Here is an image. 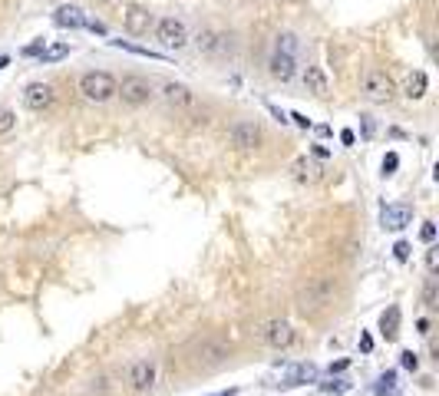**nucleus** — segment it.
Listing matches in <instances>:
<instances>
[{"label": "nucleus", "mask_w": 439, "mask_h": 396, "mask_svg": "<svg viewBox=\"0 0 439 396\" xmlns=\"http://www.w3.org/2000/svg\"><path fill=\"white\" fill-rule=\"evenodd\" d=\"M53 103H57V90H53V83H27L23 86V106L30 109V113H46V109H53Z\"/></svg>", "instance_id": "obj_12"}, {"label": "nucleus", "mask_w": 439, "mask_h": 396, "mask_svg": "<svg viewBox=\"0 0 439 396\" xmlns=\"http://www.w3.org/2000/svg\"><path fill=\"white\" fill-rule=\"evenodd\" d=\"M400 93L406 96V99H413V103L423 99V96L429 93V76L423 73V70H413V73L406 76V86H403Z\"/></svg>", "instance_id": "obj_19"}, {"label": "nucleus", "mask_w": 439, "mask_h": 396, "mask_svg": "<svg viewBox=\"0 0 439 396\" xmlns=\"http://www.w3.org/2000/svg\"><path fill=\"white\" fill-rule=\"evenodd\" d=\"M301 83H304V90L307 93H314V96H324L327 93V73H324V66H304L301 70Z\"/></svg>", "instance_id": "obj_18"}, {"label": "nucleus", "mask_w": 439, "mask_h": 396, "mask_svg": "<svg viewBox=\"0 0 439 396\" xmlns=\"http://www.w3.org/2000/svg\"><path fill=\"white\" fill-rule=\"evenodd\" d=\"M265 109L271 113V119H274L278 126H291V119H287V113H284V109H278L274 103H265Z\"/></svg>", "instance_id": "obj_34"}, {"label": "nucleus", "mask_w": 439, "mask_h": 396, "mask_svg": "<svg viewBox=\"0 0 439 396\" xmlns=\"http://www.w3.org/2000/svg\"><path fill=\"white\" fill-rule=\"evenodd\" d=\"M341 142H344V146H357V132L350 129V126H347V129H341Z\"/></svg>", "instance_id": "obj_43"}, {"label": "nucleus", "mask_w": 439, "mask_h": 396, "mask_svg": "<svg viewBox=\"0 0 439 396\" xmlns=\"http://www.w3.org/2000/svg\"><path fill=\"white\" fill-rule=\"evenodd\" d=\"M317 390L327 393V396H341V393H350V390H354V383H350L347 377H327V380L317 383Z\"/></svg>", "instance_id": "obj_24"}, {"label": "nucleus", "mask_w": 439, "mask_h": 396, "mask_svg": "<svg viewBox=\"0 0 439 396\" xmlns=\"http://www.w3.org/2000/svg\"><path fill=\"white\" fill-rule=\"evenodd\" d=\"M96 3H113V0H96Z\"/></svg>", "instance_id": "obj_47"}, {"label": "nucleus", "mask_w": 439, "mask_h": 396, "mask_svg": "<svg viewBox=\"0 0 439 396\" xmlns=\"http://www.w3.org/2000/svg\"><path fill=\"white\" fill-rule=\"evenodd\" d=\"M363 96L370 99V103H377V106H390V103H397V83H393V76L380 70V66H370L367 73H363Z\"/></svg>", "instance_id": "obj_6"}, {"label": "nucleus", "mask_w": 439, "mask_h": 396, "mask_svg": "<svg viewBox=\"0 0 439 396\" xmlns=\"http://www.w3.org/2000/svg\"><path fill=\"white\" fill-rule=\"evenodd\" d=\"M162 99H165L172 109H182V113H191V109L198 106V96L191 93L185 83H178V79H169V83H162Z\"/></svg>", "instance_id": "obj_13"}, {"label": "nucleus", "mask_w": 439, "mask_h": 396, "mask_svg": "<svg viewBox=\"0 0 439 396\" xmlns=\"http://www.w3.org/2000/svg\"><path fill=\"white\" fill-rule=\"evenodd\" d=\"M420 298H423V307H426V311H436L439 307V281H436V274H429V278H426Z\"/></svg>", "instance_id": "obj_26"}, {"label": "nucleus", "mask_w": 439, "mask_h": 396, "mask_svg": "<svg viewBox=\"0 0 439 396\" xmlns=\"http://www.w3.org/2000/svg\"><path fill=\"white\" fill-rule=\"evenodd\" d=\"M17 129V113L10 106H0V135H10Z\"/></svg>", "instance_id": "obj_28"}, {"label": "nucleus", "mask_w": 439, "mask_h": 396, "mask_svg": "<svg viewBox=\"0 0 439 396\" xmlns=\"http://www.w3.org/2000/svg\"><path fill=\"white\" fill-rule=\"evenodd\" d=\"M93 393H109V377H106V373H99V377L93 380Z\"/></svg>", "instance_id": "obj_40"}, {"label": "nucleus", "mask_w": 439, "mask_h": 396, "mask_svg": "<svg viewBox=\"0 0 439 396\" xmlns=\"http://www.w3.org/2000/svg\"><path fill=\"white\" fill-rule=\"evenodd\" d=\"M116 79L109 70H86L79 73L77 79V93L86 99V103H96V106H106L116 99Z\"/></svg>", "instance_id": "obj_4"}, {"label": "nucleus", "mask_w": 439, "mask_h": 396, "mask_svg": "<svg viewBox=\"0 0 439 396\" xmlns=\"http://www.w3.org/2000/svg\"><path fill=\"white\" fill-rule=\"evenodd\" d=\"M83 30H90V34H96V37L109 40V27H106V23H103V20H93V17H86V23H83Z\"/></svg>", "instance_id": "obj_32"}, {"label": "nucleus", "mask_w": 439, "mask_h": 396, "mask_svg": "<svg viewBox=\"0 0 439 396\" xmlns=\"http://www.w3.org/2000/svg\"><path fill=\"white\" fill-rule=\"evenodd\" d=\"M400 367L403 370H410V373H416V370H420V354H416V350H410V347L400 350Z\"/></svg>", "instance_id": "obj_29"}, {"label": "nucleus", "mask_w": 439, "mask_h": 396, "mask_svg": "<svg viewBox=\"0 0 439 396\" xmlns=\"http://www.w3.org/2000/svg\"><path fill=\"white\" fill-rule=\"evenodd\" d=\"M410 258H413V245H410V241H397V245H393V261L397 264H406L410 261Z\"/></svg>", "instance_id": "obj_31"}, {"label": "nucleus", "mask_w": 439, "mask_h": 396, "mask_svg": "<svg viewBox=\"0 0 439 396\" xmlns=\"http://www.w3.org/2000/svg\"><path fill=\"white\" fill-rule=\"evenodd\" d=\"M155 380H159V363H155V357H139L126 367V386H129L133 393H149L155 386Z\"/></svg>", "instance_id": "obj_10"}, {"label": "nucleus", "mask_w": 439, "mask_h": 396, "mask_svg": "<svg viewBox=\"0 0 439 396\" xmlns=\"http://www.w3.org/2000/svg\"><path fill=\"white\" fill-rule=\"evenodd\" d=\"M53 23H57L59 30H83L86 14L79 10L77 3H59L57 10H53Z\"/></svg>", "instance_id": "obj_15"}, {"label": "nucleus", "mask_w": 439, "mask_h": 396, "mask_svg": "<svg viewBox=\"0 0 439 396\" xmlns=\"http://www.w3.org/2000/svg\"><path fill=\"white\" fill-rule=\"evenodd\" d=\"M373 135H377V119H373L370 113H360V139L370 142Z\"/></svg>", "instance_id": "obj_30"}, {"label": "nucleus", "mask_w": 439, "mask_h": 396, "mask_svg": "<svg viewBox=\"0 0 439 396\" xmlns=\"http://www.w3.org/2000/svg\"><path fill=\"white\" fill-rule=\"evenodd\" d=\"M7 63H10V57H0V70H7Z\"/></svg>", "instance_id": "obj_46"}, {"label": "nucleus", "mask_w": 439, "mask_h": 396, "mask_svg": "<svg viewBox=\"0 0 439 396\" xmlns=\"http://www.w3.org/2000/svg\"><path fill=\"white\" fill-rule=\"evenodd\" d=\"M304 383H317V367H314V363H301V367H294V370H291L281 383H274V386H281V390H294V386H304Z\"/></svg>", "instance_id": "obj_17"}, {"label": "nucleus", "mask_w": 439, "mask_h": 396, "mask_svg": "<svg viewBox=\"0 0 439 396\" xmlns=\"http://www.w3.org/2000/svg\"><path fill=\"white\" fill-rule=\"evenodd\" d=\"M109 47L116 50H126V53H133V57H146V60H159V63H169V53H159V50H149V47H139L133 40H109Z\"/></svg>", "instance_id": "obj_20"}, {"label": "nucleus", "mask_w": 439, "mask_h": 396, "mask_svg": "<svg viewBox=\"0 0 439 396\" xmlns=\"http://www.w3.org/2000/svg\"><path fill=\"white\" fill-rule=\"evenodd\" d=\"M254 337L261 340L265 347H271V350H287V347H294L297 330H294L284 317H271V321H265L258 330H254Z\"/></svg>", "instance_id": "obj_9"}, {"label": "nucleus", "mask_w": 439, "mask_h": 396, "mask_svg": "<svg viewBox=\"0 0 439 396\" xmlns=\"http://www.w3.org/2000/svg\"><path fill=\"white\" fill-rule=\"evenodd\" d=\"M209 396H238V390L231 386V390H222V393H209Z\"/></svg>", "instance_id": "obj_45"}, {"label": "nucleus", "mask_w": 439, "mask_h": 396, "mask_svg": "<svg viewBox=\"0 0 439 396\" xmlns=\"http://www.w3.org/2000/svg\"><path fill=\"white\" fill-rule=\"evenodd\" d=\"M310 129H314V135H317V139H330V135H334V129H330L327 122H321V126H310Z\"/></svg>", "instance_id": "obj_44"}, {"label": "nucleus", "mask_w": 439, "mask_h": 396, "mask_svg": "<svg viewBox=\"0 0 439 396\" xmlns=\"http://www.w3.org/2000/svg\"><path fill=\"white\" fill-rule=\"evenodd\" d=\"M116 99L126 106V109H142L155 99V86L149 76L142 73H126L122 79H116Z\"/></svg>", "instance_id": "obj_5"}, {"label": "nucleus", "mask_w": 439, "mask_h": 396, "mask_svg": "<svg viewBox=\"0 0 439 396\" xmlns=\"http://www.w3.org/2000/svg\"><path fill=\"white\" fill-rule=\"evenodd\" d=\"M380 225L383 231H403V228L413 225V205L406 202H393V205L380 208Z\"/></svg>", "instance_id": "obj_14"}, {"label": "nucleus", "mask_w": 439, "mask_h": 396, "mask_svg": "<svg viewBox=\"0 0 439 396\" xmlns=\"http://www.w3.org/2000/svg\"><path fill=\"white\" fill-rule=\"evenodd\" d=\"M439 248L436 245H426V267H429V274H436V267H439V254H436Z\"/></svg>", "instance_id": "obj_37"}, {"label": "nucleus", "mask_w": 439, "mask_h": 396, "mask_svg": "<svg viewBox=\"0 0 439 396\" xmlns=\"http://www.w3.org/2000/svg\"><path fill=\"white\" fill-rule=\"evenodd\" d=\"M347 367H350V360H334V363H330V367H327V377H341V373H344Z\"/></svg>", "instance_id": "obj_38"}, {"label": "nucleus", "mask_w": 439, "mask_h": 396, "mask_svg": "<svg viewBox=\"0 0 439 396\" xmlns=\"http://www.w3.org/2000/svg\"><path fill=\"white\" fill-rule=\"evenodd\" d=\"M400 321H403L400 304H390L380 314V337L386 340V343H393V340L400 337Z\"/></svg>", "instance_id": "obj_16"}, {"label": "nucleus", "mask_w": 439, "mask_h": 396, "mask_svg": "<svg viewBox=\"0 0 439 396\" xmlns=\"http://www.w3.org/2000/svg\"><path fill=\"white\" fill-rule=\"evenodd\" d=\"M297 53H301V37L294 30H281L274 37V47H271V57H267V76L274 83H294V76L301 73V63H297Z\"/></svg>", "instance_id": "obj_1"}, {"label": "nucleus", "mask_w": 439, "mask_h": 396, "mask_svg": "<svg viewBox=\"0 0 439 396\" xmlns=\"http://www.w3.org/2000/svg\"><path fill=\"white\" fill-rule=\"evenodd\" d=\"M310 155H314V159H321V162H327V159H330L334 152L327 149L324 142H314V146H310Z\"/></svg>", "instance_id": "obj_39"}, {"label": "nucleus", "mask_w": 439, "mask_h": 396, "mask_svg": "<svg viewBox=\"0 0 439 396\" xmlns=\"http://www.w3.org/2000/svg\"><path fill=\"white\" fill-rule=\"evenodd\" d=\"M152 37L155 43L165 50V53H175V50H185L189 47V27H185V20L182 17H159L155 20V27H152Z\"/></svg>", "instance_id": "obj_7"}, {"label": "nucleus", "mask_w": 439, "mask_h": 396, "mask_svg": "<svg viewBox=\"0 0 439 396\" xmlns=\"http://www.w3.org/2000/svg\"><path fill=\"white\" fill-rule=\"evenodd\" d=\"M287 119H291V122H294V126H297V129H310V126H314V122H310V116H304L301 113V109H294V113H287Z\"/></svg>", "instance_id": "obj_35"}, {"label": "nucleus", "mask_w": 439, "mask_h": 396, "mask_svg": "<svg viewBox=\"0 0 439 396\" xmlns=\"http://www.w3.org/2000/svg\"><path fill=\"white\" fill-rule=\"evenodd\" d=\"M218 34H222V30H215V27H205V30H198V37L189 40V43H195V50H198L202 57L215 60V50H218Z\"/></svg>", "instance_id": "obj_21"}, {"label": "nucleus", "mask_w": 439, "mask_h": 396, "mask_svg": "<svg viewBox=\"0 0 439 396\" xmlns=\"http://www.w3.org/2000/svg\"><path fill=\"white\" fill-rule=\"evenodd\" d=\"M397 386H400V373L397 370H383L377 383H373V396H393Z\"/></svg>", "instance_id": "obj_22"}, {"label": "nucleus", "mask_w": 439, "mask_h": 396, "mask_svg": "<svg viewBox=\"0 0 439 396\" xmlns=\"http://www.w3.org/2000/svg\"><path fill=\"white\" fill-rule=\"evenodd\" d=\"M360 354H373V337L367 330H360Z\"/></svg>", "instance_id": "obj_42"}, {"label": "nucleus", "mask_w": 439, "mask_h": 396, "mask_svg": "<svg viewBox=\"0 0 439 396\" xmlns=\"http://www.w3.org/2000/svg\"><path fill=\"white\" fill-rule=\"evenodd\" d=\"M420 241H423V245H436V222H423Z\"/></svg>", "instance_id": "obj_33"}, {"label": "nucleus", "mask_w": 439, "mask_h": 396, "mask_svg": "<svg viewBox=\"0 0 439 396\" xmlns=\"http://www.w3.org/2000/svg\"><path fill=\"white\" fill-rule=\"evenodd\" d=\"M155 27V14L142 3H126L122 7V30L129 37H149Z\"/></svg>", "instance_id": "obj_11"}, {"label": "nucleus", "mask_w": 439, "mask_h": 396, "mask_svg": "<svg viewBox=\"0 0 439 396\" xmlns=\"http://www.w3.org/2000/svg\"><path fill=\"white\" fill-rule=\"evenodd\" d=\"M70 57V43L66 40H59V43H53V47H43V53H40V63L43 66H50V63H59V60Z\"/></svg>", "instance_id": "obj_25"}, {"label": "nucleus", "mask_w": 439, "mask_h": 396, "mask_svg": "<svg viewBox=\"0 0 439 396\" xmlns=\"http://www.w3.org/2000/svg\"><path fill=\"white\" fill-rule=\"evenodd\" d=\"M297 311L304 314V317H317V314H324L330 304L337 301V278L334 274H314V278H307L301 287H297Z\"/></svg>", "instance_id": "obj_2"}, {"label": "nucleus", "mask_w": 439, "mask_h": 396, "mask_svg": "<svg viewBox=\"0 0 439 396\" xmlns=\"http://www.w3.org/2000/svg\"><path fill=\"white\" fill-rule=\"evenodd\" d=\"M291 175H294V182H301V185H307V182H317V169L310 166V159H307V155L294 159V166H291Z\"/></svg>", "instance_id": "obj_23"}, {"label": "nucleus", "mask_w": 439, "mask_h": 396, "mask_svg": "<svg viewBox=\"0 0 439 396\" xmlns=\"http://www.w3.org/2000/svg\"><path fill=\"white\" fill-rule=\"evenodd\" d=\"M416 334H420V337H429V334H433V321H429V317H420V321H416Z\"/></svg>", "instance_id": "obj_41"}, {"label": "nucleus", "mask_w": 439, "mask_h": 396, "mask_svg": "<svg viewBox=\"0 0 439 396\" xmlns=\"http://www.w3.org/2000/svg\"><path fill=\"white\" fill-rule=\"evenodd\" d=\"M397 169H400V152H386V155H383V162H380V175L383 179H393V175H397Z\"/></svg>", "instance_id": "obj_27"}, {"label": "nucleus", "mask_w": 439, "mask_h": 396, "mask_svg": "<svg viewBox=\"0 0 439 396\" xmlns=\"http://www.w3.org/2000/svg\"><path fill=\"white\" fill-rule=\"evenodd\" d=\"M228 146L235 152H254L265 146V126L261 119H238L228 129Z\"/></svg>", "instance_id": "obj_8"}, {"label": "nucleus", "mask_w": 439, "mask_h": 396, "mask_svg": "<svg viewBox=\"0 0 439 396\" xmlns=\"http://www.w3.org/2000/svg\"><path fill=\"white\" fill-rule=\"evenodd\" d=\"M43 47H46V40H34V43H27V47L20 50V57H40Z\"/></svg>", "instance_id": "obj_36"}, {"label": "nucleus", "mask_w": 439, "mask_h": 396, "mask_svg": "<svg viewBox=\"0 0 439 396\" xmlns=\"http://www.w3.org/2000/svg\"><path fill=\"white\" fill-rule=\"evenodd\" d=\"M231 360V343L222 337H198L189 347V363L195 370H215Z\"/></svg>", "instance_id": "obj_3"}]
</instances>
